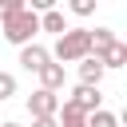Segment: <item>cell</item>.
I'll return each instance as SVG.
<instances>
[{
    "label": "cell",
    "instance_id": "17",
    "mask_svg": "<svg viewBox=\"0 0 127 127\" xmlns=\"http://www.w3.org/2000/svg\"><path fill=\"white\" fill-rule=\"evenodd\" d=\"M28 8H32V12H48V8H56V0H32Z\"/></svg>",
    "mask_w": 127,
    "mask_h": 127
},
{
    "label": "cell",
    "instance_id": "5",
    "mask_svg": "<svg viewBox=\"0 0 127 127\" xmlns=\"http://www.w3.org/2000/svg\"><path fill=\"white\" fill-rule=\"evenodd\" d=\"M48 60H52V56H48V48H40L36 40L20 44V67H24V71H40Z\"/></svg>",
    "mask_w": 127,
    "mask_h": 127
},
{
    "label": "cell",
    "instance_id": "2",
    "mask_svg": "<svg viewBox=\"0 0 127 127\" xmlns=\"http://www.w3.org/2000/svg\"><path fill=\"white\" fill-rule=\"evenodd\" d=\"M91 28H64L60 36H56V48L48 52L52 60H60V64H75V60H83V56H91V36H87Z\"/></svg>",
    "mask_w": 127,
    "mask_h": 127
},
{
    "label": "cell",
    "instance_id": "3",
    "mask_svg": "<svg viewBox=\"0 0 127 127\" xmlns=\"http://www.w3.org/2000/svg\"><path fill=\"white\" fill-rule=\"evenodd\" d=\"M60 111V95L48 91V87H36L28 95V115H56Z\"/></svg>",
    "mask_w": 127,
    "mask_h": 127
},
{
    "label": "cell",
    "instance_id": "4",
    "mask_svg": "<svg viewBox=\"0 0 127 127\" xmlns=\"http://www.w3.org/2000/svg\"><path fill=\"white\" fill-rule=\"evenodd\" d=\"M91 56H95V60L103 64V71H111V67H123V64H127V44H123V40L115 36V40H111L107 48H99V52H91Z\"/></svg>",
    "mask_w": 127,
    "mask_h": 127
},
{
    "label": "cell",
    "instance_id": "14",
    "mask_svg": "<svg viewBox=\"0 0 127 127\" xmlns=\"http://www.w3.org/2000/svg\"><path fill=\"white\" fill-rule=\"evenodd\" d=\"M67 8H71V16H91L95 0H67Z\"/></svg>",
    "mask_w": 127,
    "mask_h": 127
},
{
    "label": "cell",
    "instance_id": "8",
    "mask_svg": "<svg viewBox=\"0 0 127 127\" xmlns=\"http://www.w3.org/2000/svg\"><path fill=\"white\" fill-rule=\"evenodd\" d=\"M79 64V83H103V64L95 60V56H83V60H75Z\"/></svg>",
    "mask_w": 127,
    "mask_h": 127
},
{
    "label": "cell",
    "instance_id": "7",
    "mask_svg": "<svg viewBox=\"0 0 127 127\" xmlns=\"http://www.w3.org/2000/svg\"><path fill=\"white\" fill-rule=\"evenodd\" d=\"M56 123H60V127H87V111H79L75 103L60 99V111H56Z\"/></svg>",
    "mask_w": 127,
    "mask_h": 127
},
{
    "label": "cell",
    "instance_id": "9",
    "mask_svg": "<svg viewBox=\"0 0 127 127\" xmlns=\"http://www.w3.org/2000/svg\"><path fill=\"white\" fill-rule=\"evenodd\" d=\"M36 75H40V87H48V91H60V87H64V64H52V60H48Z\"/></svg>",
    "mask_w": 127,
    "mask_h": 127
},
{
    "label": "cell",
    "instance_id": "1",
    "mask_svg": "<svg viewBox=\"0 0 127 127\" xmlns=\"http://www.w3.org/2000/svg\"><path fill=\"white\" fill-rule=\"evenodd\" d=\"M0 32H4V40L8 44H28V40H36V32H40V12H32V8H20V12H4L0 16Z\"/></svg>",
    "mask_w": 127,
    "mask_h": 127
},
{
    "label": "cell",
    "instance_id": "12",
    "mask_svg": "<svg viewBox=\"0 0 127 127\" xmlns=\"http://www.w3.org/2000/svg\"><path fill=\"white\" fill-rule=\"evenodd\" d=\"M87 36H91V52H99V48H107V44L115 40L111 28H95V32H87Z\"/></svg>",
    "mask_w": 127,
    "mask_h": 127
},
{
    "label": "cell",
    "instance_id": "11",
    "mask_svg": "<svg viewBox=\"0 0 127 127\" xmlns=\"http://www.w3.org/2000/svg\"><path fill=\"white\" fill-rule=\"evenodd\" d=\"M87 127H119V115H111L107 107H95L87 111Z\"/></svg>",
    "mask_w": 127,
    "mask_h": 127
},
{
    "label": "cell",
    "instance_id": "13",
    "mask_svg": "<svg viewBox=\"0 0 127 127\" xmlns=\"http://www.w3.org/2000/svg\"><path fill=\"white\" fill-rule=\"evenodd\" d=\"M12 95H16V75L12 71H0V103L12 99Z\"/></svg>",
    "mask_w": 127,
    "mask_h": 127
},
{
    "label": "cell",
    "instance_id": "18",
    "mask_svg": "<svg viewBox=\"0 0 127 127\" xmlns=\"http://www.w3.org/2000/svg\"><path fill=\"white\" fill-rule=\"evenodd\" d=\"M0 127H20V123H12V119H8V123H0Z\"/></svg>",
    "mask_w": 127,
    "mask_h": 127
},
{
    "label": "cell",
    "instance_id": "10",
    "mask_svg": "<svg viewBox=\"0 0 127 127\" xmlns=\"http://www.w3.org/2000/svg\"><path fill=\"white\" fill-rule=\"evenodd\" d=\"M67 28V20H64V12L60 8H48V12H40V32H52V36H60Z\"/></svg>",
    "mask_w": 127,
    "mask_h": 127
},
{
    "label": "cell",
    "instance_id": "15",
    "mask_svg": "<svg viewBox=\"0 0 127 127\" xmlns=\"http://www.w3.org/2000/svg\"><path fill=\"white\" fill-rule=\"evenodd\" d=\"M20 8H28V0H0V16L4 12H20Z\"/></svg>",
    "mask_w": 127,
    "mask_h": 127
},
{
    "label": "cell",
    "instance_id": "16",
    "mask_svg": "<svg viewBox=\"0 0 127 127\" xmlns=\"http://www.w3.org/2000/svg\"><path fill=\"white\" fill-rule=\"evenodd\" d=\"M32 127H60L56 115H32Z\"/></svg>",
    "mask_w": 127,
    "mask_h": 127
},
{
    "label": "cell",
    "instance_id": "6",
    "mask_svg": "<svg viewBox=\"0 0 127 127\" xmlns=\"http://www.w3.org/2000/svg\"><path fill=\"white\" fill-rule=\"evenodd\" d=\"M67 103H75L79 111H95V107H103V95H99L95 83H79V87L67 95Z\"/></svg>",
    "mask_w": 127,
    "mask_h": 127
}]
</instances>
